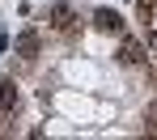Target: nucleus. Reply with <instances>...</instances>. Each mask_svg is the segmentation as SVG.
Masks as SVG:
<instances>
[{"mask_svg":"<svg viewBox=\"0 0 157 140\" xmlns=\"http://www.w3.org/2000/svg\"><path fill=\"white\" fill-rule=\"evenodd\" d=\"M47 17H51V26H55V30H72V21H77L68 4H51V9H47Z\"/></svg>","mask_w":157,"mask_h":140,"instance_id":"7ed1b4c3","label":"nucleus"},{"mask_svg":"<svg viewBox=\"0 0 157 140\" xmlns=\"http://www.w3.org/2000/svg\"><path fill=\"white\" fill-rule=\"evenodd\" d=\"M149 43H153V47H157V30H149Z\"/></svg>","mask_w":157,"mask_h":140,"instance_id":"0eeeda50","label":"nucleus"},{"mask_svg":"<svg viewBox=\"0 0 157 140\" xmlns=\"http://www.w3.org/2000/svg\"><path fill=\"white\" fill-rule=\"evenodd\" d=\"M38 47H43V38H38V30H21V34H17V55L34 59V55H38Z\"/></svg>","mask_w":157,"mask_h":140,"instance_id":"f257e3e1","label":"nucleus"},{"mask_svg":"<svg viewBox=\"0 0 157 140\" xmlns=\"http://www.w3.org/2000/svg\"><path fill=\"white\" fill-rule=\"evenodd\" d=\"M149 132H153V136H157V102H153V106H149Z\"/></svg>","mask_w":157,"mask_h":140,"instance_id":"423d86ee","label":"nucleus"},{"mask_svg":"<svg viewBox=\"0 0 157 140\" xmlns=\"http://www.w3.org/2000/svg\"><path fill=\"white\" fill-rule=\"evenodd\" d=\"M17 102H21V93H17V85H13V81H0V115L17 111Z\"/></svg>","mask_w":157,"mask_h":140,"instance_id":"f03ea898","label":"nucleus"},{"mask_svg":"<svg viewBox=\"0 0 157 140\" xmlns=\"http://www.w3.org/2000/svg\"><path fill=\"white\" fill-rule=\"evenodd\" d=\"M94 21H98L106 34H119V30H123V21H119V13H115V9H98V13H94Z\"/></svg>","mask_w":157,"mask_h":140,"instance_id":"20e7f679","label":"nucleus"},{"mask_svg":"<svg viewBox=\"0 0 157 140\" xmlns=\"http://www.w3.org/2000/svg\"><path fill=\"white\" fill-rule=\"evenodd\" d=\"M123 59H128V64H140V43H123Z\"/></svg>","mask_w":157,"mask_h":140,"instance_id":"39448f33","label":"nucleus"}]
</instances>
